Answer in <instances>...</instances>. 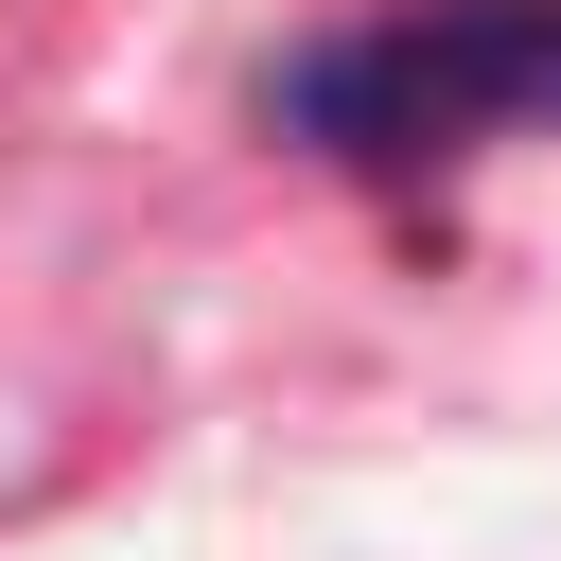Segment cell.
Masks as SVG:
<instances>
[{
  "mask_svg": "<svg viewBox=\"0 0 561 561\" xmlns=\"http://www.w3.org/2000/svg\"><path fill=\"white\" fill-rule=\"evenodd\" d=\"M263 123L333 175H456L561 123V0H368L263 70Z\"/></svg>",
  "mask_w": 561,
  "mask_h": 561,
  "instance_id": "obj_1",
  "label": "cell"
}]
</instances>
